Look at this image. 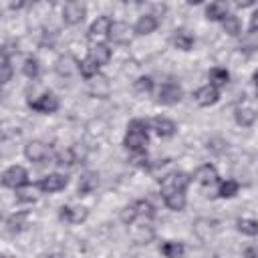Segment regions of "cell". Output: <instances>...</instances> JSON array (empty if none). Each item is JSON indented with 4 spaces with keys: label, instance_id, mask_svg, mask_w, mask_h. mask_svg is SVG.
<instances>
[{
    "label": "cell",
    "instance_id": "6da1fadb",
    "mask_svg": "<svg viewBox=\"0 0 258 258\" xmlns=\"http://www.w3.org/2000/svg\"><path fill=\"white\" fill-rule=\"evenodd\" d=\"M191 181V175L185 171H171L165 177H161V194L169 191H185Z\"/></svg>",
    "mask_w": 258,
    "mask_h": 258
},
{
    "label": "cell",
    "instance_id": "7a4b0ae2",
    "mask_svg": "<svg viewBox=\"0 0 258 258\" xmlns=\"http://www.w3.org/2000/svg\"><path fill=\"white\" fill-rule=\"evenodd\" d=\"M181 97H183V89H181L177 83L167 81V83H161V85H159L155 101H157L159 105H167V107H169V105H177V103L181 101Z\"/></svg>",
    "mask_w": 258,
    "mask_h": 258
},
{
    "label": "cell",
    "instance_id": "3957f363",
    "mask_svg": "<svg viewBox=\"0 0 258 258\" xmlns=\"http://www.w3.org/2000/svg\"><path fill=\"white\" fill-rule=\"evenodd\" d=\"M2 185L10 187V189H18V187L28 185V171L22 165H10L2 173Z\"/></svg>",
    "mask_w": 258,
    "mask_h": 258
},
{
    "label": "cell",
    "instance_id": "277c9868",
    "mask_svg": "<svg viewBox=\"0 0 258 258\" xmlns=\"http://www.w3.org/2000/svg\"><path fill=\"white\" fill-rule=\"evenodd\" d=\"M87 16V6L83 2H67L62 6V22L69 24V26H75V24H81Z\"/></svg>",
    "mask_w": 258,
    "mask_h": 258
},
{
    "label": "cell",
    "instance_id": "5b68a950",
    "mask_svg": "<svg viewBox=\"0 0 258 258\" xmlns=\"http://www.w3.org/2000/svg\"><path fill=\"white\" fill-rule=\"evenodd\" d=\"M67 185H69V177H67L64 173H48V175H44V177L36 183V187H38L42 194H56V191L64 189Z\"/></svg>",
    "mask_w": 258,
    "mask_h": 258
},
{
    "label": "cell",
    "instance_id": "8992f818",
    "mask_svg": "<svg viewBox=\"0 0 258 258\" xmlns=\"http://www.w3.org/2000/svg\"><path fill=\"white\" fill-rule=\"evenodd\" d=\"M58 97L54 93H42L38 99L34 101H28V107L36 113H44V115H50V113H56L58 109Z\"/></svg>",
    "mask_w": 258,
    "mask_h": 258
},
{
    "label": "cell",
    "instance_id": "52a82bcc",
    "mask_svg": "<svg viewBox=\"0 0 258 258\" xmlns=\"http://www.w3.org/2000/svg\"><path fill=\"white\" fill-rule=\"evenodd\" d=\"M133 34H135V32H133V28H131L127 22L115 20V22L111 24V30H109V36H107V38H109L113 44H129Z\"/></svg>",
    "mask_w": 258,
    "mask_h": 258
},
{
    "label": "cell",
    "instance_id": "ba28073f",
    "mask_svg": "<svg viewBox=\"0 0 258 258\" xmlns=\"http://www.w3.org/2000/svg\"><path fill=\"white\" fill-rule=\"evenodd\" d=\"M147 143H149L147 133H139V131L127 129V133H125V137H123V147H125L129 153L145 151V149H147Z\"/></svg>",
    "mask_w": 258,
    "mask_h": 258
},
{
    "label": "cell",
    "instance_id": "9c48e42d",
    "mask_svg": "<svg viewBox=\"0 0 258 258\" xmlns=\"http://www.w3.org/2000/svg\"><path fill=\"white\" fill-rule=\"evenodd\" d=\"M194 99H196V103L200 105V107H212V105H216L218 101H220V89H216L214 85H204V87H200L196 93H194Z\"/></svg>",
    "mask_w": 258,
    "mask_h": 258
},
{
    "label": "cell",
    "instance_id": "30bf717a",
    "mask_svg": "<svg viewBox=\"0 0 258 258\" xmlns=\"http://www.w3.org/2000/svg\"><path fill=\"white\" fill-rule=\"evenodd\" d=\"M58 218L69 224H81L89 218V210L85 206H62L58 212Z\"/></svg>",
    "mask_w": 258,
    "mask_h": 258
},
{
    "label": "cell",
    "instance_id": "8fae6325",
    "mask_svg": "<svg viewBox=\"0 0 258 258\" xmlns=\"http://www.w3.org/2000/svg\"><path fill=\"white\" fill-rule=\"evenodd\" d=\"M24 157H26L28 161L40 163V161H44V159L48 157V147H46L42 141L32 139V141H28V143L24 145Z\"/></svg>",
    "mask_w": 258,
    "mask_h": 258
},
{
    "label": "cell",
    "instance_id": "7c38bea8",
    "mask_svg": "<svg viewBox=\"0 0 258 258\" xmlns=\"http://www.w3.org/2000/svg\"><path fill=\"white\" fill-rule=\"evenodd\" d=\"M226 16H230V4L224 2V0H216V2H210L206 6V18L212 20V22H224Z\"/></svg>",
    "mask_w": 258,
    "mask_h": 258
},
{
    "label": "cell",
    "instance_id": "4fadbf2b",
    "mask_svg": "<svg viewBox=\"0 0 258 258\" xmlns=\"http://www.w3.org/2000/svg\"><path fill=\"white\" fill-rule=\"evenodd\" d=\"M194 177H196V181L202 183V185H214V183H218V179H220L218 169H216L212 163H204V165H200V167L196 169Z\"/></svg>",
    "mask_w": 258,
    "mask_h": 258
},
{
    "label": "cell",
    "instance_id": "5bb4252c",
    "mask_svg": "<svg viewBox=\"0 0 258 258\" xmlns=\"http://www.w3.org/2000/svg\"><path fill=\"white\" fill-rule=\"evenodd\" d=\"M111 24H113V20L109 18V16H97L95 20H93V24L89 26V38H105V36H109V30H111Z\"/></svg>",
    "mask_w": 258,
    "mask_h": 258
},
{
    "label": "cell",
    "instance_id": "9a60e30c",
    "mask_svg": "<svg viewBox=\"0 0 258 258\" xmlns=\"http://www.w3.org/2000/svg\"><path fill=\"white\" fill-rule=\"evenodd\" d=\"M216 226H218V222H216V220L200 218V220H196V224H194V234H196L202 242H208V240L214 236Z\"/></svg>",
    "mask_w": 258,
    "mask_h": 258
},
{
    "label": "cell",
    "instance_id": "2e32d148",
    "mask_svg": "<svg viewBox=\"0 0 258 258\" xmlns=\"http://www.w3.org/2000/svg\"><path fill=\"white\" fill-rule=\"evenodd\" d=\"M157 24H159V18H155V16L149 12V14L139 16V20H137V22H135V26H133V32H135V34H139V36H147V34L155 32Z\"/></svg>",
    "mask_w": 258,
    "mask_h": 258
},
{
    "label": "cell",
    "instance_id": "e0dca14e",
    "mask_svg": "<svg viewBox=\"0 0 258 258\" xmlns=\"http://www.w3.org/2000/svg\"><path fill=\"white\" fill-rule=\"evenodd\" d=\"M111 48L105 44V42H95L91 48H89V58L95 62V64H99V67H103V64H107L109 60H111Z\"/></svg>",
    "mask_w": 258,
    "mask_h": 258
},
{
    "label": "cell",
    "instance_id": "ac0fdd59",
    "mask_svg": "<svg viewBox=\"0 0 258 258\" xmlns=\"http://www.w3.org/2000/svg\"><path fill=\"white\" fill-rule=\"evenodd\" d=\"M89 83H91V85H89V93H91L93 97H99V99L109 97V93H111V85H109V79H107L105 75H97V77L91 79Z\"/></svg>",
    "mask_w": 258,
    "mask_h": 258
},
{
    "label": "cell",
    "instance_id": "d6986e66",
    "mask_svg": "<svg viewBox=\"0 0 258 258\" xmlns=\"http://www.w3.org/2000/svg\"><path fill=\"white\" fill-rule=\"evenodd\" d=\"M151 127L155 129V133H157L159 137H171V135H175V131H177V125H175L169 117H161V115L151 121Z\"/></svg>",
    "mask_w": 258,
    "mask_h": 258
},
{
    "label": "cell",
    "instance_id": "ffe728a7",
    "mask_svg": "<svg viewBox=\"0 0 258 258\" xmlns=\"http://www.w3.org/2000/svg\"><path fill=\"white\" fill-rule=\"evenodd\" d=\"M54 71H56V75H60V77H71L75 71H79V62H77L71 54H62V56L56 58Z\"/></svg>",
    "mask_w": 258,
    "mask_h": 258
},
{
    "label": "cell",
    "instance_id": "44dd1931",
    "mask_svg": "<svg viewBox=\"0 0 258 258\" xmlns=\"http://www.w3.org/2000/svg\"><path fill=\"white\" fill-rule=\"evenodd\" d=\"M99 187V173L97 171H85L83 175H81V179H79V194L81 196H87V194H91V191H95Z\"/></svg>",
    "mask_w": 258,
    "mask_h": 258
},
{
    "label": "cell",
    "instance_id": "7402d4cb",
    "mask_svg": "<svg viewBox=\"0 0 258 258\" xmlns=\"http://www.w3.org/2000/svg\"><path fill=\"white\" fill-rule=\"evenodd\" d=\"M163 202H165V206L171 212H181L185 208V204H187L185 191H169V194H163Z\"/></svg>",
    "mask_w": 258,
    "mask_h": 258
},
{
    "label": "cell",
    "instance_id": "603a6c76",
    "mask_svg": "<svg viewBox=\"0 0 258 258\" xmlns=\"http://www.w3.org/2000/svg\"><path fill=\"white\" fill-rule=\"evenodd\" d=\"M159 252L163 258H181L185 254V246H183V242L169 240V242H163L159 246Z\"/></svg>",
    "mask_w": 258,
    "mask_h": 258
},
{
    "label": "cell",
    "instance_id": "cb8c5ba5",
    "mask_svg": "<svg viewBox=\"0 0 258 258\" xmlns=\"http://www.w3.org/2000/svg\"><path fill=\"white\" fill-rule=\"evenodd\" d=\"M26 220H28V212H16V214H12V216L6 218V230L10 234H18V232L24 230Z\"/></svg>",
    "mask_w": 258,
    "mask_h": 258
},
{
    "label": "cell",
    "instance_id": "d4e9b609",
    "mask_svg": "<svg viewBox=\"0 0 258 258\" xmlns=\"http://www.w3.org/2000/svg\"><path fill=\"white\" fill-rule=\"evenodd\" d=\"M208 79H210V85H214L216 89H220V87H226L228 85L230 73L224 67H214V69L208 71Z\"/></svg>",
    "mask_w": 258,
    "mask_h": 258
},
{
    "label": "cell",
    "instance_id": "484cf974",
    "mask_svg": "<svg viewBox=\"0 0 258 258\" xmlns=\"http://www.w3.org/2000/svg\"><path fill=\"white\" fill-rule=\"evenodd\" d=\"M256 117H258V113H256V109H252V107H238L236 113H234L236 123L242 125V127H250V125H254Z\"/></svg>",
    "mask_w": 258,
    "mask_h": 258
},
{
    "label": "cell",
    "instance_id": "4316f807",
    "mask_svg": "<svg viewBox=\"0 0 258 258\" xmlns=\"http://www.w3.org/2000/svg\"><path fill=\"white\" fill-rule=\"evenodd\" d=\"M171 42H173V46L179 48V50H191V46H194V36H191L187 30L179 28V30L173 32Z\"/></svg>",
    "mask_w": 258,
    "mask_h": 258
},
{
    "label": "cell",
    "instance_id": "83f0119b",
    "mask_svg": "<svg viewBox=\"0 0 258 258\" xmlns=\"http://www.w3.org/2000/svg\"><path fill=\"white\" fill-rule=\"evenodd\" d=\"M36 189H38L36 185H24V187L14 189L16 191V202H20V204H34L38 200Z\"/></svg>",
    "mask_w": 258,
    "mask_h": 258
},
{
    "label": "cell",
    "instance_id": "f1b7e54d",
    "mask_svg": "<svg viewBox=\"0 0 258 258\" xmlns=\"http://www.w3.org/2000/svg\"><path fill=\"white\" fill-rule=\"evenodd\" d=\"M222 28H224V32L228 36H238L242 32V22H240V18L236 14L230 12V16H226V20L222 22Z\"/></svg>",
    "mask_w": 258,
    "mask_h": 258
},
{
    "label": "cell",
    "instance_id": "f546056e",
    "mask_svg": "<svg viewBox=\"0 0 258 258\" xmlns=\"http://www.w3.org/2000/svg\"><path fill=\"white\" fill-rule=\"evenodd\" d=\"M236 228L240 234L244 236H258V220H252V218H240L236 222Z\"/></svg>",
    "mask_w": 258,
    "mask_h": 258
},
{
    "label": "cell",
    "instance_id": "4dcf8cb0",
    "mask_svg": "<svg viewBox=\"0 0 258 258\" xmlns=\"http://www.w3.org/2000/svg\"><path fill=\"white\" fill-rule=\"evenodd\" d=\"M133 206H135V210H137V216L139 218H143V220H151L153 216H155V208H153V204L149 202V200H135L133 202Z\"/></svg>",
    "mask_w": 258,
    "mask_h": 258
},
{
    "label": "cell",
    "instance_id": "1f68e13d",
    "mask_svg": "<svg viewBox=\"0 0 258 258\" xmlns=\"http://www.w3.org/2000/svg\"><path fill=\"white\" fill-rule=\"evenodd\" d=\"M79 73H81V77H83V79L91 81V79H95V77L99 75V64H95V62L87 56L85 60H81V62H79Z\"/></svg>",
    "mask_w": 258,
    "mask_h": 258
},
{
    "label": "cell",
    "instance_id": "d6a6232c",
    "mask_svg": "<svg viewBox=\"0 0 258 258\" xmlns=\"http://www.w3.org/2000/svg\"><path fill=\"white\" fill-rule=\"evenodd\" d=\"M155 232L151 226H137L135 232H133V242L135 244H149L153 240Z\"/></svg>",
    "mask_w": 258,
    "mask_h": 258
},
{
    "label": "cell",
    "instance_id": "836d02e7",
    "mask_svg": "<svg viewBox=\"0 0 258 258\" xmlns=\"http://www.w3.org/2000/svg\"><path fill=\"white\" fill-rule=\"evenodd\" d=\"M240 191V183L236 181V179H226V181H222L220 183V187H218V196L220 198H234L236 194Z\"/></svg>",
    "mask_w": 258,
    "mask_h": 258
},
{
    "label": "cell",
    "instance_id": "e575fe53",
    "mask_svg": "<svg viewBox=\"0 0 258 258\" xmlns=\"http://www.w3.org/2000/svg\"><path fill=\"white\" fill-rule=\"evenodd\" d=\"M22 73L28 77V79H36L40 75V62L36 56H26L24 58V64H22Z\"/></svg>",
    "mask_w": 258,
    "mask_h": 258
},
{
    "label": "cell",
    "instance_id": "d590c367",
    "mask_svg": "<svg viewBox=\"0 0 258 258\" xmlns=\"http://www.w3.org/2000/svg\"><path fill=\"white\" fill-rule=\"evenodd\" d=\"M137 218H139V216H137V210H135V206H133V204H129V206L121 208V212H119V220H121L125 226H131Z\"/></svg>",
    "mask_w": 258,
    "mask_h": 258
},
{
    "label": "cell",
    "instance_id": "8d00e7d4",
    "mask_svg": "<svg viewBox=\"0 0 258 258\" xmlns=\"http://www.w3.org/2000/svg\"><path fill=\"white\" fill-rule=\"evenodd\" d=\"M133 87H135V91H137V93H141V95H143V93H151V91H153V87H155V83H153V79H151L149 75H143V77H139V79L135 81V85H133Z\"/></svg>",
    "mask_w": 258,
    "mask_h": 258
},
{
    "label": "cell",
    "instance_id": "74e56055",
    "mask_svg": "<svg viewBox=\"0 0 258 258\" xmlns=\"http://www.w3.org/2000/svg\"><path fill=\"white\" fill-rule=\"evenodd\" d=\"M129 163H131V165H135V167H141V169H151V163H149L147 151L131 153V157H129Z\"/></svg>",
    "mask_w": 258,
    "mask_h": 258
},
{
    "label": "cell",
    "instance_id": "f35d334b",
    "mask_svg": "<svg viewBox=\"0 0 258 258\" xmlns=\"http://www.w3.org/2000/svg\"><path fill=\"white\" fill-rule=\"evenodd\" d=\"M2 85H8L12 81V64H10V56L6 52H2Z\"/></svg>",
    "mask_w": 258,
    "mask_h": 258
},
{
    "label": "cell",
    "instance_id": "ab89813d",
    "mask_svg": "<svg viewBox=\"0 0 258 258\" xmlns=\"http://www.w3.org/2000/svg\"><path fill=\"white\" fill-rule=\"evenodd\" d=\"M127 129H131V131H139V133H147V131L151 129V123H149L147 119H143V117H135V119L129 121Z\"/></svg>",
    "mask_w": 258,
    "mask_h": 258
},
{
    "label": "cell",
    "instance_id": "60d3db41",
    "mask_svg": "<svg viewBox=\"0 0 258 258\" xmlns=\"http://www.w3.org/2000/svg\"><path fill=\"white\" fill-rule=\"evenodd\" d=\"M75 161H77V157H75L73 149L60 151V153L56 155V165H58V167H71V165H73Z\"/></svg>",
    "mask_w": 258,
    "mask_h": 258
},
{
    "label": "cell",
    "instance_id": "b9f144b4",
    "mask_svg": "<svg viewBox=\"0 0 258 258\" xmlns=\"http://www.w3.org/2000/svg\"><path fill=\"white\" fill-rule=\"evenodd\" d=\"M250 32H258V6L254 8V12L250 16Z\"/></svg>",
    "mask_w": 258,
    "mask_h": 258
},
{
    "label": "cell",
    "instance_id": "7bdbcfd3",
    "mask_svg": "<svg viewBox=\"0 0 258 258\" xmlns=\"http://www.w3.org/2000/svg\"><path fill=\"white\" fill-rule=\"evenodd\" d=\"M151 8H153V12H151V14H153L155 18H157V16H163V14H165V10H167V6H165V4H151Z\"/></svg>",
    "mask_w": 258,
    "mask_h": 258
},
{
    "label": "cell",
    "instance_id": "ee69618b",
    "mask_svg": "<svg viewBox=\"0 0 258 258\" xmlns=\"http://www.w3.org/2000/svg\"><path fill=\"white\" fill-rule=\"evenodd\" d=\"M244 258H258V246H248L244 250Z\"/></svg>",
    "mask_w": 258,
    "mask_h": 258
},
{
    "label": "cell",
    "instance_id": "f6af8a7d",
    "mask_svg": "<svg viewBox=\"0 0 258 258\" xmlns=\"http://www.w3.org/2000/svg\"><path fill=\"white\" fill-rule=\"evenodd\" d=\"M8 6H10V8H12V10H20V8H24V6H26V4H24V2H10V4H8Z\"/></svg>",
    "mask_w": 258,
    "mask_h": 258
},
{
    "label": "cell",
    "instance_id": "bcb514c9",
    "mask_svg": "<svg viewBox=\"0 0 258 258\" xmlns=\"http://www.w3.org/2000/svg\"><path fill=\"white\" fill-rule=\"evenodd\" d=\"M236 6H238V8H248V6H254V2H252V0H246V2H242V0H240Z\"/></svg>",
    "mask_w": 258,
    "mask_h": 258
},
{
    "label": "cell",
    "instance_id": "7dc6e473",
    "mask_svg": "<svg viewBox=\"0 0 258 258\" xmlns=\"http://www.w3.org/2000/svg\"><path fill=\"white\" fill-rule=\"evenodd\" d=\"M252 83L256 85V89H258V69L254 71V75H252Z\"/></svg>",
    "mask_w": 258,
    "mask_h": 258
},
{
    "label": "cell",
    "instance_id": "c3c4849f",
    "mask_svg": "<svg viewBox=\"0 0 258 258\" xmlns=\"http://www.w3.org/2000/svg\"><path fill=\"white\" fill-rule=\"evenodd\" d=\"M48 258H60V256H56V254H52V256H48Z\"/></svg>",
    "mask_w": 258,
    "mask_h": 258
},
{
    "label": "cell",
    "instance_id": "681fc988",
    "mask_svg": "<svg viewBox=\"0 0 258 258\" xmlns=\"http://www.w3.org/2000/svg\"><path fill=\"white\" fill-rule=\"evenodd\" d=\"M2 258H10V256H8V254H4V256H2Z\"/></svg>",
    "mask_w": 258,
    "mask_h": 258
}]
</instances>
